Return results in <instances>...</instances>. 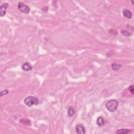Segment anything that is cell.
Instances as JSON below:
<instances>
[{
  "label": "cell",
  "instance_id": "obj_1",
  "mask_svg": "<svg viewBox=\"0 0 134 134\" xmlns=\"http://www.w3.org/2000/svg\"><path fill=\"white\" fill-rule=\"evenodd\" d=\"M118 106V101L115 100H111L109 101L106 103V107L107 110L111 112H114L115 111Z\"/></svg>",
  "mask_w": 134,
  "mask_h": 134
},
{
  "label": "cell",
  "instance_id": "obj_2",
  "mask_svg": "<svg viewBox=\"0 0 134 134\" xmlns=\"http://www.w3.org/2000/svg\"><path fill=\"white\" fill-rule=\"evenodd\" d=\"M24 102L25 104L28 106V107H31L33 105H37L39 103V101L38 99L36 97L29 96L27 97L24 100Z\"/></svg>",
  "mask_w": 134,
  "mask_h": 134
},
{
  "label": "cell",
  "instance_id": "obj_3",
  "mask_svg": "<svg viewBox=\"0 0 134 134\" xmlns=\"http://www.w3.org/2000/svg\"><path fill=\"white\" fill-rule=\"evenodd\" d=\"M18 9L23 13L28 14L30 12V8L27 5L24 4L22 2H19L18 3Z\"/></svg>",
  "mask_w": 134,
  "mask_h": 134
},
{
  "label": "cell",
  "instance_id": "obj_4",
  "mask_svg": "<svg viewBox=\"0 0 134 134\" xmlns=\"http://www.w3.org/2000/svg\"><path fill=\"white\" fill-rule=\"evenodd\" d=\"M9 5L8 3H4L1 6H0V16L1 17L5 16L6 14V11L7 8L9 7Z\"/></svg>",
  "mask_w": 134,
  "mask_h": 134
},
{
  "label": "cell",
  "instance_id": "obj_5",
  "mask_svg": "<svg viewBox=\"0 0 134 134\" xmlns=\"http://www.w3.org/2000/svg\"><path fill=\"white\" fill-rule=\"evenodd\" d=\"M76 132L78 134H86V129L82 125L79 124L76 126Z\"/></svg>",
  "mask_w": 134,
  "mask_h": 134
},
{
  "label": "cell",
  "instance_id": "obj_6",
  "mask_svg": "<svg viewBox=\"0 0 134 134\" xmlns=\"http://www.w3.org/2000/svg\"><path fill=\"white\" fill-rule=\"evenodd\" d=\"M21 68L25 71H29L32 70V66L28 62H25L21 65Z\"/></svg>",
  "mask_w": 134,
  "mask_h": 134
},
{
  "label": "cell",
  "instance_id": "obj_7",
  "mask_svg": "<svg viewBox=\"0 0 134 134\" xmlns=\"http://www.w3.org/2000/svg\"><path fill=\"white\" fill-rule=\"evenodd\" d=\"M123 15H124V17L126 18H127L128 19H130L132 18V13L130 11H129L127 9H124L123 11Z\"/></svg>",
  "mask_w": 134,
  "mask_h": 134
},
{
  "label": "cell",
  "instance_id": "obj_8",
  "mask_svg": "<svg viewBox=\"0 0 134 134\" xmlns=\"http://www.w3.org/2000/svg\"><path fill=\"white\" fill-rule=\"evenodd\" d=\"M96 123L99 126H103L105 124V122L102 117H98L96 120Z\"/></svg>",
  "mask_w": 134,
  "mask_h": 134
},
{
  "label": "cell",
  "instance_id": "obj_9",
  "mask_svg": "<svg viewBox=\"0 0 134 134\" xmlns=\"http://www.w3.org/2000/svg\"><path fill=\"white\" fill-rule=\"evenodd\" d=\"M130 129H121L117 130L116 132V134H128L130 132Z\"/></svg>",
  "mask_w": 134,
  "mask_h": 134
},
{
  "label": "cell",
  "instance_id": "obj_10",
  "mask_svg": "<svg viewBox=\"0 0 134 134\" xmlns=\"http://www.w3.org/2000/svg\"><path fill=\"white\" fill-rule=\"evenodd\" d=\"M75 113V110H74V108L72 107H71V106H70L69 109H68V116L70 117H71L74 115Z\"/></svg>",
  "mask_w": 134,
  "mask_h": 134
},
{
  "label": "cell",
  "instance_id": "obj_11",
  "mask_svg": "<svg viewBox=\"0 0 134 134\" xmlns=\"http://www.w3.org/2000/svg\"><path fill=\"white\" fill-rule=\"evenodd\" d=\"M121 67H122V65L121 64H112V69H113V70H115V71L118 70Z\"/></svg>",
  "mask_w": 134,
  "mask_h": 134
},
{
  "label": "cell",
  "instance_id": "obj_12",
  "mask_svg": "<svg viewBox=\"0 0 134 134\" xmlns=\"http://www.w3.org/2000/svg\"><path fill=\"white\" fill-rule=\"evenodd\" d=\"M9 90H3V91H1V92H0V96H4V95L9 93Z\"/></svg>",
  "mask_w": 134,
  "mask_h": 134
},
{
  "label": "cell",
  "instance_id": "obj_13",
  "mask_svg": "<svg viewBox=\"0 0 134 134\" xmlns=\"http://www.w3.org/2000/svg\"><path fill=\"white\" fill-rule=\"evenodd\" d=\"M128 90L131 92V93L132 94H134V86L133 85H131L129 87H128Z\"/></svg>",
  "mask_w": 134,
  "mask_h": 134
}]
</instances>
